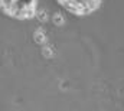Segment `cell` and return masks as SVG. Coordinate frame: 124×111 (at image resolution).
<instances>
[{"label":"cell","mask_w":124,"mask_h":111,"mask_svg":"<svg viewBox=\"0 0 124 111\" xmlns=\"http://www.w3.org/2000/svg\"><path fill=\"white\" fill-rule=\"evenodd\" d=\"M4 15L17 20H29L36 16L38 0H0Z\"/></svg>","instance_id":"6da1fadb"},{"label":"cell","mask_w":124,"mask_h":111,"mask_svg":"<svg viewBox=\"0 0 124 111\" xmlns=\"http://www.w3.org/2000/svg\"><path fill=\"white\" fill-rule=\"evenodd\" d=\"M65 10L75 16H88L97 12L102 0H56Z\"/></svg>","instance_id":"7a4b0ae2"}]
</instances>
